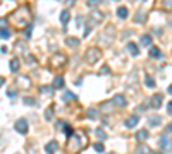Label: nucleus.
Masks as SVG:
<instances>
[{
  "label": "nucleus",
  "mask_w": 172,
  "mask_h": 154,
  "mask_svg": "<svg viewBox=\"0 0 172 154\" xmlns=\"http://www.w3.org/2000/svg\"><path fill=\"white\" fill-rule=\"evenodd\" d=\"M88 142H90V139H88L86 130L78 128V130H74L71 135H67L65 151H67V154H78V152H81L83 149L88 147Z\"/></svg>",
  "instance_id": "nucleus-1"
},
{
  "label": "nucleus",
  "mask_w": 172,
  "mask_h": 154,
  "mask_svg": "<svg viewBox=\"0 0 172 154\" xmlns=\"http://www.w3.org/2000/svg\"><path fill=\"white\" fill-rule=\"evenodd\" d=\"M7 19H9V22H11L16 29H24V27H28L29 24H31L33 16H31L29 7L21 5V7H17L16 11H12L11 14L7 16Z\"/></svg>",
  "instance_id": "nucleus-2"
},
{
  "label": "nucleus",
  "mask_w": 172,
  "mask_h": 154,
  "mask_svg": "<svg viewBox=\"0 0 172 154\" xmlns=\"http://www.w3.org/2000/svg\"><path fill=\"white\" fill-rule=\"evenodd\" d=\"M65 64H67V57H65L64 53H60V52L54 53V55L48 58V67H50L52 70H60V69H64Z\"/></svg>",
  "instance_id": "nucleus-3"
},
{
  "label": "nucleus",
  "mask_w": 172,
  "mask_h": 154,
  "mask_svg": "<svg viewBox=\"0 0 172 154\" xmlns=\"http://www.w3.org/2000/svg\"><path fill=\"white\" fill-rule=\"evenodd\" d=\"M98 60H102V50L97 48V46L88 48V50H86V53H84V62H86V64H88V65H95Z\"/></svg>",
  "instance_id": "nucleus-4"
},
{
  "label": "nucleus",
  "mask_w": 172,
  "mask_h": 154,
  "mask_svg": "<svg viewBox=\"0 0 172 154\" xmlns=\"http://www.w3.org/2000/svg\"><path fill=\"white\" fill-rule=\"evenodd\" d=\"M14 128H16V132H19L21 135H26L29 127H28V120L26 118H17L16 123H14Z\"/></svg>",
  "instance_id": "nucleus-5"
},
{
  "label": "nucleus",
  "mask_w": 172,
  "mask_h": 154,
  "mask_svg": "<svg viewBox=\"0 0 172 154\" xmlns=\"http://www.w3.org/2000/svg\"><path fill=\"white\" fill-rule=\"evenodd\" d=\"M158 146H160L164 151H172V140L169 139V135H167V134H162V135H160Z\"/></svg>",
  "instance_id": "nucleus-6"
},
{
  "label": "nucleus",
  "mask_w": 172,
  "mask_h": 154,
  "mask_svg": "<svg viewBox=\"0 0 172 154\" xmlns=\"http://www.w3.org/2000/svg\"><path fill=\"white\" fill-rule=\"evenodd\" d=\"M112 105L115 108H124L126 105H127V101H126V96L124 94H115L112 99Z\"/></svg>",
  "instance_id": "nucleus-7"
},
{
  "label": "nucleus",
  "mask_w": 172,
  "mask_h": 154,
  "mask_svg": "<svg viewBox=\"0 0 172 154\" xmlns=\"http://www.w3.org/2000/svg\"><path fill=\"white\" fill-rule=\"evenodd\" d=\"M103 12H100V11H93L91 14H90V26H95V24H98V22H102V19H103Z\"/></svg>",
  "instance_id": "nucleus-8"
},
{
  "label": "nucleus",
  "mask_w": 172,
  "mask_h": 154,
  "mask_svg": "<svg viewBox=\"0 0 172 154\" xmlns=\"http://www.w3.org/2000/svg\"><path fill=\"white\" fill-rule=\"evenodd\" d=\"M162 101H164V96H162L160 93H158V94H153L151 99H150V106L155 108V110H158V108L162 106Z\"/></svg>",
  "instance_id": "nucleus-9"
},
{
  "label": "nucleus",
  "mask_w": 172,
  "mask_h": 154,
  "mask_svg": "<svg viewBox=\"0 0 172 154\" xmlns=\"http://www.w3.org/2000/svg\"><path fill=\"white\" fill-rule=\"evenodd\" d=\"M16 82H17V86H21L22 89H29L31 87V79L26 77V75H19Z\"/></svg>",
  "instance_id": "nucleus-10"
},
{
  "label": "nucleus",
  "mask_w": 172,
  "mask_h": 154,
  "mask_svg": "<svg viewBox=\"0 0 172 154\" xmlns=\"http://www.w3.org/2000/svg\"><path fill=\"white\" fill-rule=\"evenodd\" d=\"M138 122H140V115H131L129 118H126L124 127H126V128H133V127L138 125Z\"/></svg>",
  "instance_id": "nucleus-11"
},
{
  "label": "nucleus",
  "mask_w": 172,
  "mask_h": 154,
  "mask_svg": "<svg viewBox=\"0 0 172 154\" xmlns=\"http://www.w3.org/2000/svg\"><path fill=\"white\" fill-rule=\"evenodd\" d=\"M126 50H127L129 55H133V57H138L140 55V48H138V45L133 41H129L127 45H126Z\"/></svg>",
  "instance_id": "nucleus-12"
},
{
  "label": "nucleus",
  "mask_w": 172,
  "mask_h": 154,
  "mask_svg": "<svg viewBox=\"0 0 172 154\" xmlns=\"http://www.w3.org/2000/svg\"><path fill=\"white\" fill-rule=\"evenodd\" d=\"M55 125H57V128H59V130H62V132H65V134H67V135H71V134L74 132V130H72V127H71L69 123L62 122V120H59V122L55 123Z\"/></svg>",
  "instance_id": "nucleus-13"
},
{
  "label": "nucleus",
  "mask_w": 172,
  "mask_h": 154,
  "mask_svg": "<svg viewBox=\"0 0 172 154\" xmlns=\"http://www.w3.org/2000/svg\"><path fill=\"white\" fill-rule=\"evenodd\" d=\"M57 149H59V142H57V140H50V142L45 146V152L47 154H55Z\"/></svg>",
  "instance_id": "nucleus-14"
},
{
  "label": "nucleus",
  "mask_w": 172,
  "mask_h": 154,
  "mask_svg": "<svg viewBox=\"0 0 172 154\" xmlns=\"http://www.w3.org/2000/svg\"><path fill=\"white\" fill-rule=\"evenodd\" d=\"M157 4L160 5V9L167 12H172V0H157Z\"/></svg>",
  "instance_id": "nucleus-15"
},
{
  "label": "nucleus",
  "mask_w": 172,
  "mask_h": 154,
  "mask_svg": "<svg viewBox=\"0 0 172 154\" xmlns=\"http://www.w3.org/2000/svg\"><path fill=\"white\" fill-rule=\"evenodd\" d=\"M148 135H150L148 130H146V128H141V130H138V134H136V140H138V142H145L146 139H148Z\"/></svg>",
  "instance_id": "nucleus-16"
},
{
  "label": "nucleus",
  "mask_w": 172,
  "mask_h": 154,
  "mask_svg": "<svg viewBox=\"0 0 172 154\" xmlns=\"http://www.w3.org/2000/svg\"><path fill=\"white\" fill-rule=\"evenodd\" d=\"M162 123V118L158 117V115H150L148 117V125L150 127H157V125H160Z\"/></svg>",
  "instance_id": "nucleus-17"
},
{
  "label": "nucleus",
  "mask_w": 172,
  "mask_h": 154,
  "mask_svg": "<svg viewBox=\"0 0 172 154\" xmlns=\"http://www.w3.org/2000/svg\"><path fill=\"white\" fill-rule=\"evenodd\" d=\"M52 86H54L55 89H62V87L65 86V80H64V77H62V75H57V77L54 79V84H52Z\"/></svg>",
  "instance_id": "nucleus-18"
},
{
  "label": "nucleus",
  "mask_w": 172,
  "mask_h": 154,
  "mask_svg": "<svg viewBox=\"0 0 172 154\" xmlns=\"http://www.w3.org/2000/svg\"><path fill=\"white\" fill-rule=\"evenodd\" d=\"M150 57L151 58H162V50L158 46H150Z\"/></svg>",
  "instance_id": "nucleus-19"
},
{
  "label": "nucleus",
  "mask_w": 172,
  "mask_h": 154,
  "mask_svg": "<svg viewBox=\"0 0 172 154\" xmlns=\"http://www.w3.org/2000/svg\"><path fill=\"white\" fill-rule=\"evenodd\" d=\"M127 16H129L127 7H124V5L117 7V17H119V19H127Z\"/></svg>",
  "instance_id": "nucleus-20"
},
{
  "label": "nucleus",
  "mask_w": 172,
  "mask_h": 154,
  "mask_svg": "<svg viewBox=\"0 0 172 154\" xmlns=\"http://www.w3.org/2000/svg\"><path fill=\"white\" fill-rule=\"evenodd\" d=\"M136 154H153V152H151V149L148 147V146H145L143 142H140V146H138V149H136Z\"/></svg>",
  "instance_id": "nucleus-21"
},
{
  "label": "nucleus",
  "mask_w": 172,
  "mask_h": 154,
  "mask_svg": "<svg viewBox=\"0 0 172 154\" xmlns=\"http://www.w3.org/2000/svg\"><path fill=\"white\" fill-rule=\"evenodd\" d=\"M65 45H67L69 48H76L78 45H79V39L74 38V36H67L65 38Z\"/></svg>",
  "instance_id": "nucleus-22"
},
{
  "label": "nucleus",
  "mask_w": 172,
  "mask_h": 154,
  "mask_svg": "<svg viewBox=\"0 0 172 154\" xmlns=\"http://www.w3.org/2000/svg\"><path fill=\"white\" fill-rule=\"evenodd\" d=\"M69 21H71V12L65 9V11L60 12V22H62V26H65Z\"/></svg>",
  "instance_id": "nucleus-23"
},
{
  "label": "nucleus",
  "mask_w": 172,
  "mask_h": 154,
  "mask_svg": "<svg viewBox=\"0 0 172 154\" xmlns=\"http://www.w3.org/2000/svg\"><path fill=\"white\" fill-rule=\"evenodd\" d=\"M9 67H11L12 72H19V69H21V60L19 58H12L11 64H9Z\"/></svg>",
  "instance_id": "nucleus-24"
},
{
  "label": "nucleus",
  "mask_w": 172,
  "mask_h": 154,
  "mask_svg": "<svg viewBox=\"0 0 172 154\" xmlns=\"http://www.w3.org/2000/svg\"><path fill=\"white\" fill-rule=\"evenodd\" d=\"M140 43L143 45V46H151V36L150 34H143L140 39Z\"/></svg>",
  "instance_id": "nucleus-25"
},
{
  "label": "nucleus",
  "mask_w": 172,
  "mask_h": 154,
  "mask_svg": "<svg viewBox=\"0 0 172 154\" xmlns=\"http://www.w3.org/2000/svg\"><path fill=\"white\" fill-rule=\"evenodd\" d=\"M145 84L148 87H155V79L151 77V75H145Z\"/></svg>",
  "instance_id": "nucleus-26"
},
{
  "label": "nucleus",
  "mask_w": 172,
  "mask_h": 154,
  "mask_svg": "<svg viewBox=\"0 0 172 154\" xmlns=\"http://www.w3.org/2000/svg\"><path fill=\"white\" fill-rule=\"evenodd\" d=\"M95 134H97V137L100 139V140H105V139H107V134H105V130H102V128H97Z\"/></svg>",
  "instance_id": "nucleus-27"
},
{
  "label": "nucleus",
  "mask_w": 172,
  "mask_h": 154,
  "mask_svg": "<svg viewBox=\"0 0 172 154\" xmlns=\"http://www.w3.org/2000/svg\"><path fill=\"white\" fill-rule=\"evenodd\" d=\"M0 36H2V39H9V38H11V31H9L7 27H2V31H0Z\"/></svg>",
  "instance_id": "nucleus-28"
},
{
  "label": "nucleus",
  "mask_w": 172,
  "mask_h": 154,
  "mask_svg": "<svg viewBox=\"0 0 172 154\" xmlns=\"http://www.w3.org/2000/svg\"><path fill=\"white\" fill-rule=\"evenodd\" d=\"M67 99H78L76 98V94H72V93H69V91H64V98H62V101H67Z\"/></svg>",
  "instance_id": "nucleus-29"
},
{
  "label": "nucleus",
  "mask_w": 172,
  "mask_h": 154,
  "mask_svg": "<svg viewBox=\"0 0 172 154\" xmlns=\"http://www.w3.org/2000/svg\"><path fill=\"white\" fill-rule=\"evenodd\" d=\"M88 118H91V120H95V118H98V112L95 110V108H91V110H88V115H86Z\"/></svg>",
  "instance_id": "nucleus-30"
},
{
  "label": "nucleus",
  "mask_w": 172,
  "mask_h": 154,
  "mask_svg": "<svg viewBox=\"0 0 172 154\" xmlns=\"http://www.w3.org/2000/svg\"><path fill=\"white\" fill-rule=\"evenodd\" d=\"M134 21L138 22V24H141V22H145V21H146V14L143 16V12H138V14H136V19H134Z\"/></svg>",
  "instance_id": "nucleus-31"
},
{
  "label": "nucleus",
  "mask_w": 172,
  "mask_h": 154,
  "mask_svg": "<svg viewBox=\"0 0 172 154\" xmlns=\"http://www.w3.org/2000/svg\"><path fill=\"white\" fill-rule=\"evenodd\" d=\"M100 2H102V0H86V5L88 7H97V5H100Z\"/></svg>",
  "instance_id": "nucleus-32"
},
{
  "label": "nucleus",
  "mask_w": 172,
  "mask_h": 154,
  "mask_svg": "<svg viewBox=\"0 0 172 154\" xmlns=\"http://www.w3.org/2000/svg\"><path fill=\"white\" fill-rule=\"evenodd\" d=\"M93 147H95V151H97V152H103V151H105V147H103V144H102V142H97L95 146H93Z\"/></svg>",
  "instance_id": "nucleus-33"
},
{
  "label": "nucleus",
  "mask_w": 172,
  "mask_h": 154,
  "mask_svg": "<svg viewBox=\"0 0 172 154\" xmlns=\"http://www.w3.org/2000/svg\"><path fill=\"white\" fill-rule=\"evenodd\" d=\"M52 118H54V112H52V108H48L45 112V120H52Z\"/></svg>",
  "instance_id": "nucleus-34"
},
{
  "label": "nucleus",
  "mask_w": 172,
  "mask_h": 154,
  "mask_svg": "<svg viewBox=\"0 0 172 154\" xmlns=\"http://www.w3.org/2000/svg\"><path fill=\"white\" fill-rule=\"evenodd\" d=\"M100 74H103V75H108V74H110V69H108V65H103L102 69H100Z\"/></svg>",
  "instance_id": "nucleus-35"
},
{
  "label": "nucleus",
  "mask_w": 172,
  "mask_h": 154,
  "mask_svg": "<svg viewBox=\"0 0 172 154\" xmlns=\"http://www.w3.org/2000/svg\"><path fill=\"white\" fill-rule=\"evenodd\" d=\"M9 98H16V94H17V91L16 89H7V93H5Z\"/></svg>",
  "instance_id": "nucleus-36"
},
{
  "label": "nucleus",
  "mask_w": 172,
  "mask_h": 154,
  "mask_svg": "<svg viewBox=\"0 0 172 154\" xmlns=\"http://www.w3.org/2000/svg\"><path fill=\"white\" fill-rule=\"evenodd\" d=\"M52 89H55L54 86H52V87H47V86H43V87H41V93H48V94H50V93H52Z\"/></svg>",
  "instance_id": "nucleus-37"
},
{
  "label": "nucleus",
  "mask_w": 172,
  "mask_h": 154,
  "mask_svg": "<svg viewBox=\"0 0 172 154\" xmlns=\"http://www.w3.org/2000/svg\"><path fill=\"white\" fill-rule=\"evenodd\" d=\"M24 103L29 105V106H33V105H35V99H33V98H24Z\"/></svg>",
  "instance_id": "nucleus-38"
},
{
  "label": "nucleus",
  "mask_w": 172,
  "mask_h": 154,
  "mask_svg": "<svg viewBox=\"0 0 172 154\" xmlns=\"http://www.w3.org/2000/svg\"><path fill=\"white\" fill-rule=\"evenodd\" d=\"M90 33H91V26H88V27H86V29H84V33H83V36H90Z\"/></svg>",
  "instance_id": "nucleus-39"
},
{
  "label": "nucleus",
  "mask_w": 172,
  "mask_h": 154,
  "mask_svg": "<svg viewBox=\"0 0 172 154\" xmlns=\"http://www.w3.org/2000/svg\"><path fill=\"white\" fill-rule=\"evenodd\" d=\"M33 64H36V60H35V57H28V65H33Z\"/></svg>",
  "instance_id": "nucleus-40"
},
{
  "label": "nucleus",
  "mask_w": 172,
  "mask_h": 154,
  "mask_svg": "<svg viewBox=\"0 0 172 154\" xmlns=\"http://www.w3.org/2000/svg\"><path fill=\"white\" fill-rule=\"evenodd\" d=\"M29 36H31V24H29L28 29H26V38H29Z\"/></svg>",
  "instance_id": "nucleus-41"
},
{
  "label": "nucleus",
  "mask_w": 172,
  "mask_h": 154,
  "mask_svg": "<svg viewBox=\"0 0 172 154\" xmlns=\"http://www.w3.org/2000/svg\"><path fill=\"white\" fill-rule=\"evenodd\" d=\"M167 112L172 115V101H169V105H167Z\"/></svg>",
  "instance_id": "nucleus-42"
},
{
  "label": "nucleus",
  "mask_w": 172,
  "mask_h": 154,
  "mask_svg": "<svg viewBox=\"0 0 172 154\" xmlns=\"http://www.w3.org/2000/svg\"><path fill=\"white\" fill-rule=\"evenodd\" d=\"M74 2H76V0H64V4H65V5H72V4H74Z\"/></svg>",
  "instance_id": "nucleus-43"
},
{
  "label": "nucleus",
  "mask_w": 172,
  "mask_h": 154,
  "mask_svg": "<svg viewBox=\"0 0 172 154\" xmlns=\"http://www.w3.org/2000/svg\"><path fill=\"white\" fill-rule=\"evenodd\" d=\"M167 93H169V94H172V86H169V89H167Z\"/></svg>",
  "instance_id": "nucleus-44"
},
{
  "label": "nucleus",
  "mask_w": 172,
  "mask_h": 154,
  "mask_svg": "<svg viewBox=\"0 0 172 154\" xmlns=\"http://www.w3.org/2000/svg\"><path fill=\"white\" fill-rule=\"evenodd\" d=\"M110 154H115V152H110Z\"/></svg>",
  "instance_id": "nucleus-45"
}]
</instances>
